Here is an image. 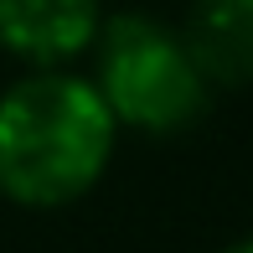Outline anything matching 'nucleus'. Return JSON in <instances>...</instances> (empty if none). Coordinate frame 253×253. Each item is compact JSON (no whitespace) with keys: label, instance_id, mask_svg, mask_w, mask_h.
Masks as SVG:
<instances>
[{"label":"nucleus","instance_id":"nucleus-1","mask_svg":"<svg viewBox=\"0 0 253 253\" xmlns=\"http://www.w3.org/2000/svg\"><path fill=\"white\" fill-rule=\"evenodd\" d=\"M114 134L119 124L88 78H21L0 98V191L21 207L78 202L109 170Z\"/></svg>","mask_w":253,"mask_h":253},{"label":"nucleus","instance_id":"nucleus-2","mask_svg":"<svg viewBox=\"0 0 253 253\" xmlns=\"http://www.w3.org/2000/svg\"><path fill=\"white\" fill-rule=\"evenodd\" d=\"M98 98L114 124L145 134H181L207 114V78L191 62L186 42L150 16H114L98 31Z\"/></svg>","mask_w":253,"mask_h":253},{"label":"nucleus","instance_id":"nucleus-3","mask_svg":"<svg viewBox=\"0 0 253 253\" xmlns=\"http://www.w3.org/2000/svg\"><path fill=\"white\" fill-rule=\"evenodd\" d=\"M103 31L98 0H0V47L21 62H37L57 73V62H73Z\"/></svg>","mask_w":253,"mask_h":253},{"label":"nucleus","instance_id":"nucleus-4","mask_svg":"<svg viewBox=\"0 0 253 253\" xmlns=\"http://www.w3.org/2000/svg\"><path fill=\"white\" fill-rule=\"evenodd\" d=\"M181 42L207 83H253V0H191Z\"/></svg>","mask_w":253,"mask_h":253},{"label":"nucleus","instance_id":"nucleus-5","mask_svg":"<svg viewBox=\"0 0 253 253\" xmlns=\"http://www.w3.org/2000/svg\"><path fill=\"white\" fill-rule=\"evenodd\" d=\"M227 253H253V238H243V243H233Z\"/></svg>","mask_w":253,"mask_h":253}]
</instances>
